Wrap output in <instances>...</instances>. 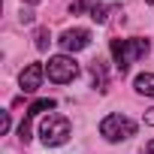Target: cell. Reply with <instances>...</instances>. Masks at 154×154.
Wrapping results in <instances>:
<instances>
[{"mask_svg":"<svg viewBox=\"0 0 154 154\" xmlns=\"http://www.w3.org/2000/svg\"><path fill=\"white\" fill-rule=\"evenodd\" d=\"M24 3H39V0H24Z\"/></svg>","mask_w":154,"mask_h":154,"instance_id":"17","label":"cell"},{"mask_svg":"<svg viewBox=\"0 0 154 154\" xmlns=\"http://www.w3.org/2000/svg\"><path fill=\"white\" fill-rule=\"evenodd\" d=\"M42 75H45V66H42V63H27V66L21 69V75H18L21 91H24V94H33V91L42 85Z\"/></svg>","mask_w":154,"mask_h":154,"instance_id":"6","label":"cell"},{"mask_svg":"<svg viewBox=\"0 0 154 154\" xmlns=\"http://www.w3.org/2000/svg\"><path fill=\"white\" fill-rule=\"evenodd\" d=\"M133 88H136L139 94H145V97H154V72H142V75H136Z\"/></svg>","mask_w":154,"mask_h":154,"instance_id":"7","label":"cell"},{"mask_svg":"<svg viewBox=\"0 0 154 154\" xmlns=\"http://www.w3.org/2000/svg\"><path fill=\"white\" fill-rule=\"evenodd\" d=\"M88 6H91V0H75V3L69 6V12H72V15H75V12H85Z\"/></svg>","mask_w":154,"mask_h":154,"instance_id":"13","label":"cell"},{"mask_svg":"<svg viewBox=\"0 0 154 154\" xmlns=\"http://www.w3.org/2000/svg\"><path fill=\"white\" fill-rule=\"evenodd\" d=\"M91 75H94L97 91H106V88H109V82H106V63H103V60H94V63H91Z\"/></svg>","mask_w":154,"mask_h":154,"instance_id":"8","label":"cell"},{"mask_svg":"<svg viewBox=\"0 0 154 154\" xmlns=\"http://www.w3.org/2000/svg\"><path fill=\"white\" fill-rule=\"evenodd\" d=\"M142 154H154V139H151V142H148V145L142 148Z\"/></svg>","mask_w":154,"mask_h":154,"instance_id":"16","label":"cell"},{"mask_svg":"<svg viewBox=\"0 0 154 154\" xmlns=\"http://www.w3.org/2000/svg\"><path fill=\"white\" fill-rule=\"evenodd\" d=\"M145 3H154V0H145Z\"/></svg>","mask_w":154,"mask_h":154,"instance_id":"18","label":"cell"},{"mask_svg":"<svg viewBox=\"0 0 154 154\" xmlns=\"http://www.w3.org/2000/svg\"><path fill=\"white\" fill-rule=\"evenodd\" d=\"M100 136H106L109 142H121V139L136 136V124L127 115H106L100 124Z\"/></svg>","mask_w":154,"mask_h":154,"instance_id":"4","label":"cell"},{"mask_svg":"<svg viewBox=\"0 0 154 154\" xmlns=\"http://www.w3.org/2000/svg\"><path fill=\"white\" fill-rule=\"evenodd\" d=\"M21 21H24V24H33V12L24 9V12H21Z\"/></svg>","mask_w":154,"mask_h":154,"instance_id":"14","label":"cell"},{"mask_svg":"<svg viewBox=\"0 0 154 154\" xmlns=\"http://www.w3.org/2000/svg\"><path fill=\"white\" fill-rule=\"evenodd\" d=\"M51 109H54V100H51V97L33 100V103H30V109H27V118H33V115H42V112H51Z\"/></svg>","mask_w":154,"mask_h":154,"instance_id":"9","label":"cell"},{"mask_svg":"<svg viewBox=\"0 0 154 154\" xmlns=\"http://www.w3.org/2000/svg\"><path fill=\"white\" fill-rule=\"evenodd\" d=\"M148 39L145 36H133V39H112V57H115V66H118V72L124 75L127 69H130V63H136V60H142L145 54H148Z\"/></svg>","mask_w":154,"mask_h":154,"instance_id":"1","label":"cell"},{"mask_svg":"<svg viewBox=\"0 0 154 154\" xmlns=\"http://www.w3.org/2000/svg\"><path fill=\"white\" fill-rule=\"evenodd\" d=\"M145 124H148V127H154V109H148V112H145Z\"/></svg>","mask_w":154,"mask_h":154,"instance_id":"15","label":"cell"},{"mask_svg":"<svg viewBox=\"0 0 154 154\" xmlns=\"http://www.w3.org/2000/svg\"><path fill=\"white\" fill-rule=\"evenodd\" d=\"M18 139H21L24 145L30 142V118H27V115H24V121L18 124Z\"/></svg>","mask_w":154,"mask_h":154,"instance_id":"12","label":"cell"},{"mask_svg":"<svg viewBox=\"0 0 154 154\" xmlns=\"http://www.w3.org/2000/svg\"><path fill=\"white\" fill-rule=\"evenodd\" d=\"M45 75L54 85H66V82H72L75 75H79V63H75L69 54H54L45 63Z\"/></svg>","mask_w":154,"mask_h":154,"instance_id":"3","label":"cell"},{"mask_svg":"<svg viewBox=\"0 0 154 154\" xmlns=\"http://www.w3.org/2000/svg\"><path fill=\"white\" fill-rule=\"evenodd\" d=\"M109 9H112V6H103V3H94V6H91V18H94L97 24H103V21L109 18V15H106Z\"/></svg>","mask_w":154,"mask_h":154,"instance_id":"10","label":"cell"},{"mask_svg":"<svg viewBox=\"0 0 154 154\" xmlns=\"http://www.w3.org/2000/svg\"><path fill=\"white\" fill-rule=\"evenodd\" d=\"M69 133H72V124H69L66 115H48V118L39 124V136H42V142H45L48 148L63 145V142L69 139Z\"/></svg>","mask_w":154,"mask_h":154,"instance_id":"2","label":"cell"},{"mask_svg":"<svg viewBox=\"0 0 154 154\" xmlns=\"http://www.w3.org/2000/svg\"><path fill=\"white\" fill-rule=\"evenodd\" d=\"M33 39H36V48H39V51H45V48H48V42H51V36H48V30H45V27H36V36H33Z\"/></svg>","mask_w":154,"mask_h":154,"instance_id":"11","label":"cell"},{"mask_svg":"<svg viewBox=\"0 0 154 154\" xmlns=\"http://www.w3.org/2000/svg\"><path fill=\"white\" fill-rule=\"evenodd\" d=\"M57 42H60V48H63V51H82V48H88V45H91V30H85V27L63 30Z\"/></svg>","mask_w":154,"mask_h":154,"instance_id":"5","label":"cell"}]
</instances>
